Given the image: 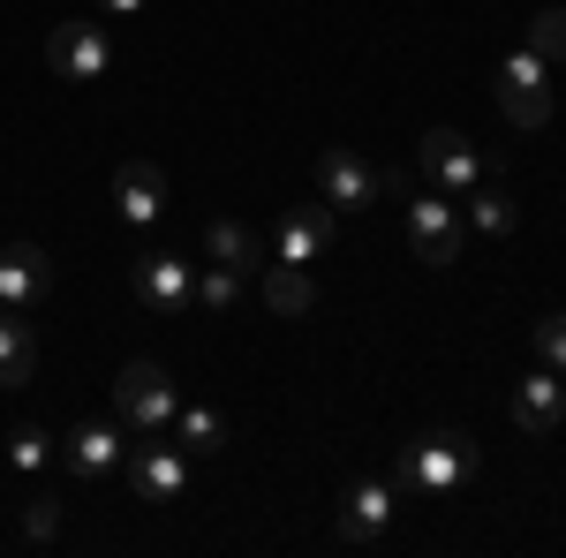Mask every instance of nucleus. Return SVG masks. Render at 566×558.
<instances>
[{
	"mask_svg": "<svg viewBox=\"0 0 566 558\" xmlns=\"http://www.w3.org/2000/svg\"><path fill=\"white\" fill-rule=\"evenodd\" d=\"M528 53L566 61V8H536V23H528Z\"/></svg>",
	"mask_w": 566,
	"mask_h": 558,
	"instance_id": "obj_22",
	"label": "nucleus"
},
{
	"mask_svg": "<svg viewBox=\"0 0 566 558\" xmlns=\"http://www.w3.org/2000/svg\"><path fill=\"white\" fill-rule=\"evenodd\" d=\"M45 461H53V438H45L39 423H23L15 438H8V468H23V475H31V468H45Z\"/></svg>",
	"mask_w": 566,
	"mask_h": 558,
	"instance_id": "obj_23",
	"label": "nucleus"
},
{
	"mask_svg": "<svg viewBox=\"0 0 566 558\" xmlns=\"http://www.w3.org/2000/svg\"><path fill=\"white\" fill-rule=\"evenodd\" d=\"M469 468H476V445H469L461 430H423V438L400 445V461H392V491L453 498V491L469 483Z\"/></svg>",
	"mask_w": 566,
	"mask_h": 558,
	"instance_id": "obj_1",
	"label": "nucleus"
},
{
	"mask_svg": "<svg viewBox=\"0 0 566 558\" xmlns=\"http://www.w3.org/2000/svg\"><path fill=\"white\" fill-rule=\"evenodd\" d=\"M536 355H544V370H559V378H566V309L536 317Z\"/></svg>",
	"mask_w": 566,
	"mask_h": 558,
	"instance_id": "obj_24",
	"label": "nucleus"
},
{
	"mask_svg": "<svg viewBox=\"0 0 566 558\" xmlns=\"http://www.w3.org/2000/svg\"><path fill=\"white\" fill-rule=\"evenodd\" d=\"M181 483H189V453H181V445H144L129 461V491L144 506H175Z\"/></svg>",
	"mask_w": 566,
	"mask_h": 558,
	"instance_id": "obj_12",
	"label": "nucleus"
},
{
	"mask_svg": "<svg viewBox=\"0 0 566 558\" xmlns=\"http://www.w3.org/2000/svg\"><path fill=\"white\" fill-rule=\"evenodd\" d=\"M98 15H106V23H136V15H144V0H98Z\"/></svg>",
	"mask_w": 566,
	"mask_h": 558,
	"instance_id": "obj_26",
	"label": "nucleus"
},
{
	"mask_svg": "<svg viewBox=\"0 0 566 558\" xmlns=\"http://www.w3.org/2000/svg\"><path fill=\"white\" fill-rule=\"evenodd\" d=\"M392 514H400V506H392V483H355L348 506H340V536H348V544H378L392 528Z\"/></svg>",
	"mask_w": 566,
	"mask_h": 558,
	"instance_id": "obj_15",
	"label": "nucleus"
},
{
	"mask_svg": "<svg viewBox=\"0 0 566 558\" xmlns=\"http://www.w3.org/2000/svg\"><path fill=\"white\" fill-rule=\"evenodd\" d=\"M499 106L514 129H544L552 122V84H544V53H506L499 61Z\"/></svg>",
	"mask_w": 566,
	"mask_h": 558,
	"instance_id": "obj_5",
	"label": "nucleus"
},
{
	"mask_svg": "<svg viewBox=\"0 0 566 558\" xmlns=\"http://www.w3.org/2000/svg\"><path fill=\"white\" fill-rule=\"evenodd\" d=\"M31 370H39V333L23 325V309H0V392L31 386Z\"/></svg>",
	"mask_w": 566,
	"mask_h": 558,
	"instance_id": "obj_16",
	"label": "nucleus"
},
{
	"mask_svg": "<svg viewBox=\"0 0 566 558\" xmlns=\"http://www.w3.org/2000/svg\"><path fill=\"white\" fill-rule=\"evenodd\" d=\"M408 250H416V257L423 264H453L461 257V212H453V197H423V189H416V197H408Z\"/></svg>",
	"mask_w": 566,
	"mask_h": 558,
	"instance_id": "obj_6",
	"label": "nucleus"
},
{
	"mask_svg": "<svg viewBox=\"0 0 566 558\" xmlns=\"http://www.w3.org/2000/svg\"><path fill=\"white\" fill-rule=\"evenodd\" d=\"M61 468L76 475V483H98V475L122 468V430L114 423H76L61 438Z\"/></svg>",
	"mask_w": 566,
	"mask_h": 558,
	"instance_id": "obj_11",
	"label": "nucleus"
},
{
	"mask_svg": "<svg viewBox=\"0 0 566 558\" xmlns=\"http://www.w3.org/2000/svg\"><path fill=\"white\" fill-rule=\"evenodd\" d=\"M45 302V250L39 242H8L0 250V309H39Z\"/></svg>",
	"mask_w": 566,
	"mask_h": 558,
	"instance_id": "obj_13",
	"label": "nucleus"
},
{
	"mask_svg": "<svg viewBox=\"0 0 566 558\" xmlns=\"http://www.w3.org/2000/svg\"><path fill=\"white\" fill-rule=\"evenodd\" d=\"M264 309H272V317H310V309H317V287H310V272L303 264H264Z\"/></svg>",
	"mask_w": 566,
	"mask_h": 558,
	"instance_id": "obj_17",
	"label": "nucleus"
},
{
	"mask_svg": "<svg viewBox=\"0 0 566 558\" xmlns=\"http://www.w3.org/2000/svg\"><path fill=\"white\" fill-rule=\"evenodd\" d=\"M333 204L325 197H310V204H295V212L280 219V234H272V257L280 264H310V257H325V242H333Z\"/></svg>",
	"mask_w": 566,
	"mask_h": 558,
	"instance_id": "obj_9",
	"label": "nucleus"
},
{
	"mask_svg": "<svg viewBox=\"0 0 566 558\" xmlns=\"http://www.w3.org/2000/svg\"><path fill=\"white\" fill-rule=\"evenodd\" d=\"M181 430H175V445L181 453H227V415L219 408H175Z\"/></svg>",
	"mask_w": 566,
	"mask_h": 558,
	"instance_id": "obj_20",
	"label": "nucleus"
},
{
	"mask_svg": "<svg viewBox=\"0 0 566 558\" xmlns=\"http://www.w3.org/2000/svg\"><path fill=\"white\" fill-rule=\"evenodd\" d=\"M45 69L61 84H98L114 69V39H106V15H76V23H53L45 39Z\"/></svg>",
	"mask_w": 566,
	"mask_h": 558,
	"instance_id": "obj_2",
	"label": "nucleus"
},
{
	"mask_svg": "<svg viewBox=\"0 0 566 558\" xmlns=\"http://www.w3.org/2000/svg\"><path fill=\"white\" fill-rule=\"evenodd\" d=\"M114 204L129 227H151V219L167 212V173L151 167V159H129V167L114 173Z\"/></svg>",
	"mask_w": 566,
	"mask_h": 558,
	"instance_id": "obj_14",
	"label": "nucleus"
},
{
	"mask_svg": "<svg viewBox=\"0 0 566 558\" xmlns=\"http://www.w3.org/2000/svg\"><path fill=\"white\" fill-rule=\"evenodd\" d=\"M461 204H469V227H476V234H491V242H506V234L522 227V204H514L506 189H483V181H476Z\"/></svg>",
	"mask_w": 566,
	"mask_h": 558,
	"instance_id": "obj_19",
	"label": "nucleus"
},
{
	"mask_svg": "<svg viewBox=\"0 0 566 558\" xmlns=\"http://www.w3.org/2000/svg\"><path fill=\"white\" fill-rule=\"evenodd\" d=\"M242 302V272H227V264H212V272H197V309H212V317H227Z\"/></svg>",
	"mask_w": 566,
	"mask_h": 558,
	"instance_id": "obj_21",
	"label": "nucleus"
},
{
	"mask_svg": "<svg viewBox=\"0 0 566 558\" xmlns=\"http://www.w3.org/2000/svg\"><path fill=\"white\" fill-rule=\"evenodd\" d=\"M514 430H522V438H559V430H566V386H559V370H536V378L514 386Z\"/></svg>",
	"mask_w": 566,
	"mask_h": 558,
	"instance_id": "obj_10",
	"label": "nucleus"
},
{
	"mask_svg": "<svg viewBox=\"0 0 566 558\" xmlns=\"http://www.w3.org/2000/svg\"><path fill=\"white\" fill-rule=\"evenodd\" d=\"M189 302H197V272L181 257L151 250V257L136 264V309H144V317H181Z\"/></svg>",
	"mask_w": 566,
	"mask_h": 558,
	"instance_id": "obj_8",
	"label": "nucleus"
},
{
	"mask_svg": "<svg viewBox=\"0 0 566 558\" xmlns=\"http://www.w3.org/2000/svg\"><path fill=\"white\" fill-rule=\"evenodd\" d=\"M317 197L333 204V212H370L378 197H386V181H378V167H363L355 151H317Z\"/></svg>",
	"mask_w": 566,
	"mask_h": 558,
	"instance_id": "obj_7",
	"label": "nucleus"
},
{
	"mask_svg": "<svg viewBox=\"0 0 566 558\" xmlns=\"http://www.w3.org/2000/svg\"><path fill=\"white\" fill-rule=\"evenodd\" d=\"M205 257L250 280V264H258V234H250L242 219H205Z\"/></svg>",
	"mask_w": 566,
	"mask_h": 558,
	"instance_id": "obj_18",
	"label": "nucleus"
},
{
	"mask_svg": "<svg viewBox=\"0 0 566 558\" xmlns=\"http://www.w3.org/2000/svg\"><path fill=\"white\" fill-rule=\"evenodd\" d=\"M114 415H122V430H136V438H159V430L175 423V386H167V370H159V362H122V378H114Z\"/></svg>",
	"mask_w": 566,
	"mask_h": 558,
	"instance_id": "obj_3",
	"label": "nucleus"
},
{
	"mask_svg": "<svg viewBox=\"0 0 566 558\" xmlns=\"http://www.w3.org/2000/svg\"><path fill=\"white\" fill-rule=\"evenodd\" d=\"M416 167H423V181H431L438 197H453V204H461V197L483 181V159H476V144H469L461 129H423Z\"/></svg>",
	"mask_w": 566,
	"mask_h": 558,
	"instance_id": "obj_4",
	"label": "nucleus"
},
{
	"mask_svg": "<svg viewBox=\"0 0 566 558\" xmlns=\"http://www.w3.org/2000/svg\"><path fill=\"white\" fill-rule=\"evenodd\" d=\"M23 536H31V544H53V536H61V506H53V498H31V506H23Z\"/></svg>",
	"mask_w": 566,
	"mask_h": 558,
	"instance_id": "obj_25",
	"label": "nucleus"
}]
</instances>
